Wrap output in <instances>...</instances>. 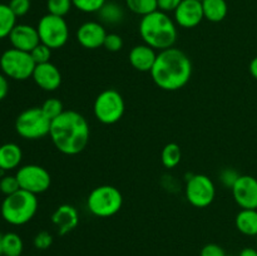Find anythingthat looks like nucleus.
<instances>
[{"mask_svg": "<svg viewBox=\"0 0 257 256\" xmlns=\"http://www.w3.org/2000/svg\"><path fill=\"white\" fill-rule=\"evenodd\" d=\"M200 2H202V0H200Z\"/></svg>", "mask_w": 257, "mask_h": 256, "instance_id": "43", "label": "nucleus"}, {"mask_svg": "<svg viewBox=\"0 0 257 256\" xmlns=\"http://www.w3.org/2000/svg\"><path fill=\"white\" fill-rule=\"evenodd\" d=\"M2 238H3V235L0 233V255H2Z\"/></svg>", "mask_w": 257, "mask_h": 256, "instance_id": "41", "label": "nucleus"}, {"mask_svg": "<svg viewBox=\"0 0 257 256\" xmlns=\"http://www.w3.org/2000/svg\"><path fill=\"white\" fill-rule=\"evenodd\" d=\"M98 14H99L100 20L103 23L110 25H115L120 23L123 20V17H124L123 9L115 3H105L102 9L98 12Z\"/></svg>", "mask_w": 257, "mask_h": 256, "instance_id": "24", "label": "nucleus"}, {"mask_svg": "<svg viewBox=\"0 0 257 256\" xmlns=\"http://www.w3.org/2000/svg\"><path fill=\"white\" fill-rule=\"evenodd\" d=\"M123 206L122 192L110 185H102L93 188L87 197V208L95 217H112Z\"/></svg>", "mask_w": 257, "mask_h": 256, "instance_id": "5", "label": "nucleus"}, {"mask_svg": "<svg viewBox=\"0 0 257 256\" xmlns=\"http://www.w3.org/2000/svg\"><path fill=\"white\" fill-rule=\"evenodd\" d=\"M22 256H25V255H22Z\"/></svg>", "mask_w": 257, "mask_h": 256, "instance_id": "44", "label": "nucleus"}, {"mask_svg": "<svg viewBox=\"0 0 257 256\" xmlns=\"http://www.w3.org/2000/svg\"><path fill=\"white\" fill-rule=\"evenodd\" d=\"M37 195L28 191L19 190L15 193L5 196L0 206V213L8 223L13 226H22L33 220L38 211Z\"/></svg>", "mask_w": 257, "mask_h": 256, "instance_id": "4", "label": "nucleus"}, {"mask_svg": "<svg viewBox=\"0 0 257 256\" xmlns=\"http://www.w3.org/2000/svg\"><path fill=\"white\" fill-rule=\"evenodd\" d=\"M17 178L20 190L30 193H43L49 190L52 185V177L47 168L39 165H25L17 171Z\"/></svg>", "mask_w": 257, "mask_h": 256, "instance_id": "11", "label": "nucleus"}, {"mask_svg": "<svg viewBox=\"0 0 257 256\" xmlns=\"http://www.w3.org/2000/svg\"><path fill=\"white\" fill-rule=\"evenodd\" d=\"M17 25V15L8 4H0V39L9 38L10 33Z\"/></svg>", "mask_w": 257, "mask_h": 256, "instance_id": "23", "label": "nucleus"}, {"mask_svg": "<svg viewBox=\"0 0 257 256\" xmlns=\"http://www.w3.org/2000/svg\"><path fill=\"white\" fill-rule=\"evenodd\" d=\"M186 198L193 207L205 208L215 201L216 186L208 176L192 175L186 182Z\"/></svg>", "mask_w": 257, "mask_h": 256, "instance_id": "10", "label": "nucleus"}, {"mask_svg": "<svg viewBox=\"0 0 257 256\" xmlns=\"http://www.w3.org/2000/svg\"><path fill=\"white\" fill-rule=\"evenodd\" d=\"M226 256H233V255H226Z\"/></svg>", "mask_w": 257, "mask_h": 256, "instance_id": "42", "label": "nucleus"}, {"mask_svg": "<svg viewBox=\"0 0 257 256\" xmlns=\"http://www.w3.org/2000/svg\"><path fill=\"white\" fill-rule=\"evenodd\" d=\"M231 191L233 200L241 208L257 210V178L241 175Z\"/></svg>", "mask_w": 257, "mask_h": 256, "instance_id": "12", "label": "nucleus"}, {"mask_svg": "<svg viewBox=\"0 0 257 256\" xmlns=\"http://www.w3.org/2000/svg\"><path fill=\"white\" fill-rule=\"evenodd\" d=\"M10 44L15 49L30 53L40 43L37 28L29 24H17L9 35Z\"/></svg>", "mask_w": 257, "mask_h": 256, "instance_id": "17", "label": "nucleus"}, {"mask_svg": "<svg viewBox=\"0 0 257 256\" xmlns=\"http://www.w3.org/2000/svg\"><path fill=\"white\" fill-rule=\"evenodd\" d=\"M23 160V151L17 143H4L0 146V170L12 171L19 167Z\"/></svg>", "mask_w": 257, "mask_h": 256, "instance_id": "19", "label": "nucleus"}, {"mask_svg": "<svg viewBox=\"0 0 257 256\" xmlns=\"http://www.w3.org/2000/svg\"><path fill=\"white\" fill-rule=\"evenodd\" d=\"M52 120L44 114L40 107L23 110L15 119V131L24 140H40L49 135Z\"/></svg>", "mask_w": 257, "mask_h": 256, "instance_id": "6", "label": "nucleus"}, {"mask_svg": "<svg viewBox=\"0 0 257 256\" xmlns=\"http://www.w3.org/2000/svg\"><path fill=\"white\" fill-rule=\"evenodd\" d=\"M52 223L57 228L58 235L65 236L79 225V212L74 206L69 203L60 205L53 212Z\"/></svg>", "mask_w": 257, "mask_h": 256, "instance_id": "16", "label": "nucleus"}, {"mask_svg": "<svg viewBox=\"0 0 257 256\" xmlns=\"http://www.w3.org/2000/svg\"><path fill=\"white\" fill-rule=\"evenodd\" d=\"M240 176V173L236 170H233V168H225V170H222L220 172V181L223 187L232 188L235 186V183L237 182Z\"/></svg>", "mask_w": 257, "mask_h": 256, "instance_id": "32", "label": "nucleus"}, {"mask_svg": "<svg viewBox=\"0 0 257 256\" xmlns=\"http://www.w3.org/2000/svg\"><path fill=\"white\" fill-rule=\"evenodd\" d=\"M89 123L77 110H64L52 120L49 137L63 155L75 156L85 150L89 142Z\"/></svg>", "mask_w": 257, "mask_h": 256, "instance_id": "1", "label": "nucleus"}, {"mask_svg": "<svg viewBox=\"0 0 257 256\" xmlns=\"http://www.w3.org/2000/svg\"><path fill=\"white\" fill-rule=\"evenodd\" d=\"M151 77L158 88L167 92L181 89L192 77V62L178 48H168L157 53Z\"/></svg>", "mask_w": 257, "mask_h": 256, "instance_id": "2", "label": "nucleus"}, {"mask_svg": "<svg viewBox=\"0 0 257 256\" xmlns=\"http://www.w3.org/2000/svg\"><path fill=\"white\" fill-rule=\"evenodd\" d=\"M238 256H257V248L255 247H245L240 251Z\"/></svg>", "mask_w": 257, "mask_h": 256, "instance_id": "39", "label": "nucleus"}, {"mask_svg": "<svg viewBox=\"0 0 257 256\" xmlns=\"http://www.w3.org/2000/svg\"><path fill=\"white\" fill-rule=\"evenodd\" d=\"M33 60L35 62V64H43V63L50 62V57H52V49L49 47H47L43 43H39L34 49L30 52Z\"/></svg>", "mask_w": 257, "mask_h": 256, "instance_id": "31", "label": "nucleus"}, {"mask_svg": "<svg viewBox=\"0 0 257 256\" xmlns=\"http://www.w3.org/2000/svg\"><path fill=\"white\" fill-rule=\"evenodd\" d=\"M73 7L72 0H48L47 9L52 15L64 18L70 12Z\"/></svg>", "mask_w": 257, "mask_h": 256, "instance_id": "27", "label": "nucleus"}, {"mask_svg": "<svg viewBox=\"0 0 257 256\" xmlns=\"http://www.w3.org/2000/svg\"><path fill=\"white\" fill-rule=\"evenodd\" d=\"M248 70H250V74L257 80V57L253 58V59L250 62Z\"/></svg>", "mask_w": 257, "mask_h": 256, "instance_id": "40", "label": "nucleus"}, {"mask_svg": "<svg viewBox=\"0 0 257 256\" xmlns=\"http://www.w3.org/2000/svg\"><path fill=\"white\" fill-rule=\"evenodd\" d=\"M182 158V152L177 143H168L163 147L161 153V162L168 170L177 167Z\"/></svg>", "mask_w": 257, "mask_h": 256, "instance_id": "25", "label": "nucleus"}, {"mask_svg": "<svg viewBox=\"0 0 257 256\" xmlns=\"http://www.w3.org/2000/svg\"><path fill=\"white\" fill-rule=\"evenodd\" d=\"M203 17L211 23H220L227 17L228 7L226 0H202Z\"/></svg>", "mask_w": 257, "mask_h": 256, "instance_id": "21", "label": "nucleus"}, {"mask_svg": "<svg viewBox=\"0 0 257 256\" xmlns=\"http://www.w3.org/2000/svg\"><path fill=\"white\" fill-rule=\"evenodd\" d=\"M125 5L133 14L141 17H146L158 10L157 0H125Z\"/></svg>", "mask_w": 257, "mask_h": 256, "instance_id": "26", "label": "nucleus"}, {"mask_svg": "<svg viewBox=\"0 0 257 256\" xmlns=\"http://www.w3.org/2000/svg\"><path fill=\"white\" fill-rule=\"evenodd\" d=\"M20 190L19 182H18L17 176H3L0 178V192L4 193L5 196H9L15 193L17 191Z\"/></svg>", "mask_w": 257, "mask_h": 256, "instance_id": "30", "label": "nucleus"}, {"mask_svg": "<svg viewBox=\"0 0 257 256\" xmlns=\"http://www.w3.org/2000/svg\"><path fill=\"white\" fill-rule=\"evenodd\" d=\"M34 247L38 250H48L53 245V236L48 231H40L34 236Z\"/></svg>", "mask_w": 257, "mask_h": 256, "instance_id": "33", "label": "nucleus"}, {"mask_svg": "<svg viewBox=\"0 0 257 256\" xmlns=\"http://www.w3.org/2000/svg\"><path fill=\"white\" fill-rule=\"evenodd\" d=\"M8 5L10 7L12 12L17 15V18H19L28 14L32 3H30V0H10V3Z\"/></svg>", "mask_w": 257, "mask_h": 256, "instance_id": "35", "label": "nucleus"}, {"mask_svg": "<svg viewBox=\"0 0 257 256\" xmlns=\"http://www.w3.org/2000/svg\"><path fill=\"white\" fill-rule=\"evenodd\" d=\"M40 108H42L44 114L47 115L50 120H53L54 118H57L58 115H60L64 112L63 102L60 99H58V98H48Z\"/></svg>", "mask_w": 257, "mask_h": 256, "instance_id": "28", "label": "nucleus"}, {"mask_svg": "<svg viewBox=\"0 0 257 256\" xmlns=\"http://www.w3.org/2000/svg\"><path fill=\"white\" fill-rule=\"evenodd\" d=\"M123 44H124V43H123L122 37H120L119 34L109 33V34H107V37H105L103 47H104L108 52L115 53V52H119V50L122 49Z\"/></svg>", "mask_w": 257, "mask_h": 256, "instance_id": "34", "label": "nucleus"}, {"mask_svg": "<svg viewBox=\"0 0 257 256\" xmlns=\"http://www.w3.org/2000/svg\"><path fill=\"white\" fill-rule=\"evenodd\" d=\"M200 256H226V252L217 243H207L201 248Z\"/></svg>", "mask_w": 257, "mask_h": 256, "instance_id": "36", "label": "nucleus"}, {"mask_svg": "<svg viewBox=\"0 0 257 256\" xmlns=\"http://www.w3.org/2000/svg\"><path fill=\"white\" fill-rule=\"evenodd\" d=\"M35 62L28 52L10 48L0 57V69L7 78L14 80H27L33 77Z\"/></svg>", "mask_w": 257, "mask_h": 256, "instance_id": "7", "label": "nucleus"}, {"mask_svg": "<svg viewBox=\"0 0 257 256\" xmlns=\"http://www.w3.org/2000/svg\"><path fill=\"white\" fill-rule=\"evenodd\" d=\"M40 43L49 47L52 50L60 49L69 39V27L63 17H57L48 13L40 18L37 25Z\"/></svg>", "mask_w": 257, "mask_h": 256, "instance_id": "9", "label": "nucleus"}, {"mask_svg": "<svg viewBox=\"0 0 257 256\" xmlns=\"http://www.w3.org/2000/svg\"><path fill=\"white\" fill-rule=\"evenodd\" d=\"M24 250L23 238L15 232H7L2 238V255L3 256H22Z\"/></svg>", "mask_w": 257, "mask_h": 256, "instance_id": "22", "label": "nucleus"}, {"mask_svg": "<svg viewBox=\"0 0 257 256\" xmlns=\"http://www.w3.org/2000/svg\"><path fill=\"white\" fill-rule=\"evenodd\" d=\"M32 78L35 84L45 92H54L62 84V73L52 62L35 65Z\"/></svg>", "mask_w": 257, "mask_h": 256, "instance_id": "15", "label": "nucleus"}, {"mask_svg": "<svg viewBox=\"0 0 257 256\" xmlns=\"http://www.w3.org/2000/svg\"><path fill=\"white\" fill-rule=\"evenodd\" d=\"M108 33L99 22H85L78 28L77 40L85 49H98L104 44Z\"/></svg>", "mask_w": 257, "mask_h": 256, "instance_id": "14", "label": "nucleus"}, {"mask_svg": "<svg viewBox=\"0 0 257 256\" xmlns=\"http://www.w3.org/2000/svg\"><path fill=\"white\" fill-rule=\"evenodd\" d=\"M138 32L145 44L160 52L172 48L177 40V24L167 13L161 10L142 17Z\"/></svg>", "mask_w": 257, "mask_h": 256, "instance_id": "3", "label": "nucleus"}, {"mask_svg": "<svg viewBox=\"0 0 257 256\" xmlns=\"http://www.w3.org/2000/svg\"><path fill=\"white\" fill-rule=\"evenodd\" d=\"M156 58H157V53L156 49L147 44H138L131 49L130 54H128V60L130 64L135 68L138 72H151L156 63Z\"/></svg>", "mask_w": 257, "mask_h": 256, "instance_id": "18", "label": "nucleus"}, {"mask_svg": "<svg viewBox=\"0 0 257 256\" xmlns=\"http://www.w3.org/2000/svg\"><path fill=\"white\" fill-rule=\"evenodd\" d=\"M203 17L202 2L200 0H182L177 9L173 12V20L176 24L185 29H192L200 25Z\"/></svg>", "mask_w": 257, "mask_h": 256, "instance_id": "13", "label": "nucleus"}, {"mask_svg": "<svg viewBox=\"0 0 257 256\" xmlns=\"http://www.w3.org/2000/svg\"><path fill=\"white\" fill-rule=\"evenodd\" d=\"M182 0H157L158 10L163 13H173Z\"/></svg>", "mask_w": 257, "mask_h": 256, "instance_id": "37", "label": "nucleus"}, {"mask_svg": "<svg viewBox=\"0 0 257 256\" xmlns=\"http://www.w3.org/2000/svg\"><path fill=\"white\" fill-rule=\"evenodd\" d=\"M73 7L83 13H98L105 4V0H72Z\"/></svg>", "mask_w": 257, "mask_h": 256, "instance_id": "29", "label": "nucleus"}, {"mask_svg": "<svg viewBox=\"0 0 257 256\" xmlns=\"http://www.w3.org/2000/svg\"><path fill=\"white\" fill-rule=\"evenodd\" d=\"M236 228L245 236H257V210L242 208L236 215Z\"/></svg>", "mask_w": 257, "mask_h": 256, "instance_id": "20", "label": "nucleus"}, {"mask_svg": "<svg viewBox=\"0 0 257 256\" xmlns=\"http://www.w3.org/2000/svg\"><path fill=\"white\" fill-rule=\"evenodd\" d=\"M256 248H257V247H256Z\"/></svg>", "mask_w": 257, "mask_h": 256, "instance_id": "45", "label": "nucleus"}, {"mask_svg": "<svg viewBox=\"0 0 257 256\" xmlns=\"http://www.w3.org/2000/svg\"><path fill=\"white\" fill-rule=\"evenodd\" d=\"M125 103L122 94L115 89H104L97 95L93 104L94 117L103 124H114L124 114Z\"/></svg>", "mask_w": 257, "mask_h": 256, "instance_id": "8", "label": "nucleus"}, {"mask_svg": "<svg viewBox=\"0 0 257 256\" xmlns=\"http://www.w3.org/2000/svg\"><path fill=\"white\" fill-rule=\"evenodd\" d=\"M8 92H9V82H8V78L3 73H0V102L3 99H5V97L8 95Z\"/></svg>", "mask_w": 257, "mask_h": 256, "instance_id": "38", "label": "nucleus"}]
</instances>
